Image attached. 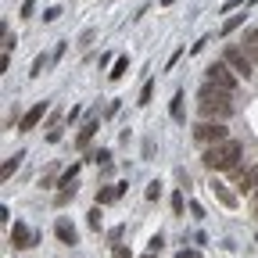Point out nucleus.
<instances>
[{"instance_id":"1","label":"nucleus","mask_w":258,"mask_h":258,"mask_svg":"<svg viewBox=\"0 0 258 258\" xmlns=\"http://www.w3.org/2000/svg\"><path fill=\"white\" fill-rule=\"evenodd\" d=\"M198 111H201L205 122H226V118L233 115V93L222 90V86H215V83L201 86V93H198Z\"/></svg>"},{"instance_id":"2","label":"nucleus","mask_w":258,"mask_h":258,"mask_svg":"<svg viewBox=\"0 0 258 258\" xmlns=\"http://www.w3.org/2000/svg\"><path fill=\"white\" fill-rule=\"evenodd\" d=\"M244 158V144L240 140H219V144H212V147H205V154H201V161H205V169L208 172H230V169H237V161Z\"/></svg>"},{"instance_id":"3","label":"nucleus","mask_w":258,"mask_h":258,"mask_svg":"<svg viewBox=\"0 0 258 258\" xmlns=\"http://www.w3.org/2000/svg\"><path fill=\"white\" fill-rule=\"evenodd\" d=\"M222 61L230 64V69H233L240 79H251V76H254V61H251V54H247L244 47H237V43H226Z\"/></svg>"},{"instance_id":"4","label":"nucleus","mask_w":258,"mask_h":258,"mask_svg":"<svg viewBox=\"0 0 258 258\" xmlns=\"http://www.w3.org/2000/svg\"><path fill=\"white\" fill-rule=\"evenodd\" d=\"M226 137H230V129H226L222 122H198V125H194V140L205 144V147H212V144H219Z\"/></svg>"},{"instance_id":"5","label":"nucleus","mask_w":258,"mask_h":258,"mask_svg":"<svg viewBox=\"0 0 258 258\" xmlns=\"http://www.w3.org/2000/svg\"><path fill=\"white\" fill-rule=\"evenodd\" d=\"M208 83H215V86H222V90H237V83H240V76L230 69L226 61H215V64H208Z\"/></svg>"},{"instance_id":"6","label":"nucleus","mask_w":258,"mask_h":258,"mask_svg":"<svg viewBox=\"0 0 258 258\" xmlns=\"http://www.w3.org/2000/svg\"><path fill=\"white\" fill-rule=\"evenodd\" d=\"M8 240L18 247V251H29V247H36V230H32V226H25V222H15L11 226V233H8Z\"/></svg>"},{"instance_id":"7","label":"nucleus","mask_w":258,"mask_h":258,"mask_svg":"<svg viewBox=\"0 0 258 258\" xmlns=\"http://www.w3.org/2000/svg\"><path fill=\"white\" fill-rule=\"evenodd\" d=\"M76 176H79V161L57 179V205H64L69 198H76Z\"/></svg>"},{"instance_id":"8","label":"nucleus","mask_w":258,"mask_h":258,"mask_svg":"<svg viewBox=\"0 0 258 258\" xmlns=\"http://www.w3.org/2000/svg\"><path fill=\"white\" fill-rule=\"evenodd\" d=\"M43 115H47V101H40V104H32L25 115H22V122H18V133H32L40 122H43Z\"/></svg>"},{"instance_id":"9","label":"nucleus","mask_w":258,"mask_h":258,"mask_svg":"<svg viewBox=\"0 0 258 258\" xmlns=\"http://www.w3.org/2000/svg\"><path fill=\"white\" fill-rule=\"evenodd\" d=\"M237 190H240V194H254V190H258V165L237 172Z\"/></svg>"},{"instance_id":"10","label":"nucleus","mask_w":258,"mask_h":258,"mask_svg":"<svg viewBox=\"0 0 258 258\" xmlns=\"http://www.w3.org/2000/svg\"><path fill=\"white\" fill-rule=\"evenodd\" d=\"M125 190H129V183H111V186H104V190H97V205H115Z\"/></svg>"},{"instance_id":"11","label":"nucleus","mask_w":258,"mask_h":258,"mask_svg":"<svg viewBox=\"0 0 258 258\" xmlns=\"http://www.w3.org/2000/svg\"><path fill=\"white\" fill-rule=\"evenodd\" d=\"M54 233H57V240H61V244H76V240H79V233H76V226H72L69 219H64V215H61V219L54 222Z\"/></svg>"},{"instance_id":"12","label":"nucleus","mask_w":258,"mask_h":258,"mask_svg":"<svg viewBox=\"0 0 258 258\" xmlns=\"http://www.w3.org/2000/svg\"><path fill=\"white\" fill-rule=\"evenodd\" d=\"M212 194H215V198H219L226 208H237V205H240V198H237V194L226 186V183H219V179H212Z\"/></svg>"},{"instance_id":"13","label":"nucleus","mask_w":258,"mask_h":258,"mask_svg":"<svg viewBox=\"0 0 258 258\" xmlns=\"http://www.w3.org/2000/svg\"><path fill=\"white\" fill-rule=\"evenodd\" d=\"M97 137V115H90L86 122H83V129H79V137H76V147L83 151V147H90V140Z\"/></svg>"},{"instance_id":"14","label":"nucleus","mask_w":258,"mask_h":258,"mask_svg":"<svg viewBox=\"0 0 258 258\" xmlns=\"http://www.w3.org/2000/svg\"><path fill=\"white\" fill-rule=\"evenodd\" d=\"M22 158H25V151H15V154H11V158L4 161V169H0V179H4V183H8V179H11V176L18 172V165H22Z\"/></svg>"},{"instance_id":"15","label":"nucleus","mask_w":258,"mask_h":258,"mask_svg":"<svg viewBox=\"0 0 258 258\" xmlns=\"http://www.w3.org/2000/svg\"><path fill=\"white\" fill-rule=\"evenodd\" d=\"M244 50L251 54V61L258 64V29H247V36H244Z\"/></svg>"},{"instance_id":"16","label":"nucleus","mask_w":258,"mask_h":258,"mask_svg":"<svg viewBox=\"0 0 258 258\" xmlns=\"http://www.w3.org/2000/svg\"><path fill=\"white\" fill-rule=\"evenodd\" d=\"M169 115H172L176 122H183V118H186V108H183V90L172 97V104H169Z\"/></svg>"},{"instance_id":"17","label":"nucleus","mask_w":258,"mask_h":258,"mask_svg":"<svg viewBox=\"0 0 258 258\" xmlns=\"http://www.w3.org/2000/svg\"><path fill=\"white\" fill-rule=\"evenodd\" d=\"M244 25V15H233V18H226L222 22V29H219V36H230V32H237Z\"/></svg>"},{"instance_id":"18","label":"nucleus","mask_w":258,"mask_h":258,"mask_svg":"<svg viewBox=\"0 0 258 258\" xmlns=\"http://www.w3.org/2000/svg\"><path fill=\"white\" fill-rule=\"evenodd\" d=\"M125 69H129V57H115V64H111V72H108V76H111V83H118V79L125 76Z\"/></svg>"},{"instance_id":"19","label":"nucleus","mask_w":258,"mask_h":258,"mask_svg":"<svg viewBox=\"0 0 258 258\" xmlns=\"http://www.w3.org/2000/svg\"><path fill=\"white\" fill-rule=\"evenodd\" d=\"M93 161H97V165H101V172H111V151H93Z\"/></svg>"},{"instance_id":"20","label":"nucleus","mask_w":258,"mask_h":258,"mask_svg":"<svg viewBox=\"0 0 258 258\" xmlns=\"http://www.w3.org/2000/svg\"><path fill=\"white\" fill-rule=\"evenodd\" d=\"M151 97H154V79H147V83H144V90H140V101H137V104H140V108H144V104H151Z\"/></svg>"},{"instance_id":"21","label":"nucleus","mask_w":258,"mask_h":258,"mask_svg":"<svg viewBox=\"0 0 258 258\" xmlns=\"http://www.w3.org/2000/svg\"><path fill=\"white\" fill-rule=\"evenodd\" d=\"M50 61H54V57H47V54H40L36 61H32V72H29V76H43V69H47V64H50Z\"/></svg>"},{"instance_id":"22","label":"nucleus","mask_w":258,"mask_h":258,"mask_svg":"<svg viewBox=\"0 0 258 258\" xmlns=\"http://www.w3.org/2000/svg\"><path fill=\"white\" fill-rule=\"evenodd\" d=\"M0 29H4V54H11V50L18 47V40L11 36V29H8V22H4V25H0Z\"/></svg>"},{"instance_id":"23","label":"nucleus","mask_w":258,"mask_h":258,"mask_svg":"<svg viewBox=\"0 0 258 258\" xmlns=\"http://www.w3.org/2000/svg\"><path fill=\"white\" fill-rule=\"evenodd\" d=\"M54 176H57V165H50V169L40 176V186H54Z\"/></svg>"},{"instance_id":"24","label":"nucleus","mask_w":258,"mask_h":258,"mask_svg":"<svg viewBox=\"0 0 258 258\" xmlns=\"http://www.w3.org/2000/svg\"><path fill=\"white\" fill-rule=\"evenodd\" d=\"M161 198V183L154 179V183H147V201H158Z\"/></svg>"},{"instance_id":"25","label":"nucleus","mask_w":258,"mask_h":258,"mask_svg":"<svg viewBox=\"0 0 258 258\" xmlns=\"http://www.w3.org/2000/svg\"><path fill=\"white\" fill-rule=\"evenodd\" d=\"M111 258H133V251H129L125 244H115V251H111Z\"/></svg>"},{"instance_id":"26","label":"nucleus","mask_w":258,"mask_h":258,"mask_svg":"<svg viewBox=\"0 0 258 258\" xmlns=\"http://www.w3.org/2000/svg\"><path fill=\"white\" fill-rule=\"evenodd\" d=\"M90 226H93V230H101V205L90 212Z\"/></svg>"},{"instance_id":"27","label":"nucleus","mask_w":258,"mask_h":258,"mask_svg":"<svg viewBox=\"0 0 258 258\" xmlns=\"http://www.w3.org/2000/svg\"><path fill=\"white\" fill-rule=\"evenodd\" d=\"M237 8H244V0H226V4H222V15H230V11H237Z\"/></svg>"},{"instance_id":"28","label":"nucleus","mask_w":258,"mask_h":258,"mask_svg":"<svg viewBox=\"0 0 258 258\" xmlns=\"http://www.w3.org/2000/svg\"><path fill=\"white\" fill-rule=\"evenodd\" d=\"M57 18H61V8H47L43 11V22H57Z\"/></svg>"},{"instance_id":"29","label":"nucleus","mask_w":258,"mask_h":258,"mask_svg":"<svg viewBox=\"0 0 258 258\" xmlns=\"http://www.w3.org/2000/svg\"><path fill=\"white\" fill-rule=\"evenodd\" d=\"M176 258H201V251H198V247H183Z\"/></svg>"},{"instance_id":"30","label":"nucleus","mask_w":258,"mask_h":258,"mask_svg":"<svg viewBox=\"0 0 258 258\" xmlns=\"http://www.w3.org/2000/svg\"><path fill=\"white\" fill-rule=\"evenodd\" d=\"M64 50H69V43H57V47H54V54H50V57H54V61H61V57H64Z\"/></svg>"},{"instance_id":"31","label":"nucleus","mask_w":258,"mask_h":258,"mask_svg":"<svg viewBox=\"0 0 258 258\" xmlns=\"http://www.w3.org/2000/svg\"><path fill=\"white\" fill-rule=\"evenodd\" d=\"M172 212L183 215V194H176V198H172Z\"/></svg>"},{"instance_id":"32","label":"nucleus","mask_w":258,"mask_h":258,"mask_svg":"<svg viewBox=\"0 0 258 258\" xmlns=\"http://www.w3.org/2000/svg\"><path fill=\"white\" fill-rule=\"evenodd\" d=\"M86 43H93V29H86L83 36H79V47H86Z\"/></svg>"},{"instance_id":"33","label":"nucleus","mask_w":258,"mask_h":258,"mask_svg":"<svg viewBox=\"0 0 258 258\" xmlns=\"http://www.w3.org/2000/svg\"><path fill=\"white\" fill-rule=\"evenodd\" d=\"M254 219H258V190H254Z\"/></svg>"},{"instance_id":"34","label":"nucleus","mask_w":258,"mask_h":258,"mask_svg":"<svg viewBox=\"0 0 258 258\" xmlns=\"http://www.w3.org/2000/svg\"><path fill=\"white\" fill-rule=\"evenodd\" d=\"M172 4H176V0H161V8H172Z\"/></svg>"},{"instance_id":"35","label":"nucleus","mask_w":258,"mask_h":258,"mask_svg":"<svg viewBox=\"0 0 258 258\" xmlns=\"http://www.w3.org/2000/svg\"><path fill=\"white\" fill-rule=\"evenodd\" d=\"M144 258H158V251H147V254H144Z\"/></svg>"},{"instance_id":"36","label":"nucleus","mask_w":258,"mask_h":258,"mask_svg":"<svg viewBox=\"0 0 258 258\" xmlns=\"http://www.w3.org/2000/svg\"><path fill=\"white\" fill-rule=\"evenodd\" d=\"M254 244H258V233H254Z\"/></svg>"}]
</instances>
